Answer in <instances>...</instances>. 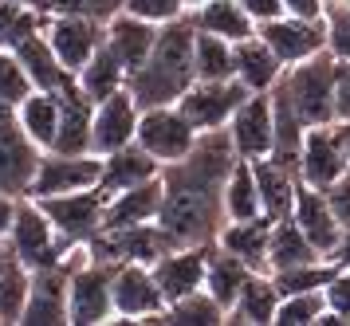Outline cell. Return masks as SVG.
I'll return each instance as SVG.
<instances>
[{
    "label": "cell",
    "instance_id": "cell-1",
    "mask_svg": "<svg viewBox=\"0 0 350 326\" xmlns=\"http://www.w3.org/2000/svg\"><path fill=\"white\" fill-rule=\"evenodd\" d=\"M237 165V146L228 126L205 130L181 161L161 165V213L158 224L177 248L185 244H217L224 228V181Z\"/></svg>",
    "mask_w": 350,
    "mask_h": 326
},
{
    "label": "cell",
    "instance_id": "cell-2",
    "mask_svg": "<svg viewBox=\"0 0 350 326\" xmlns=\"http://www.w3.org/2000/svg\"><path fill=\"white\" fill-rule=\"evenodd\" d=\"M193 40H197V24L193 12H181L174 20L158 24V40L146 63L126 79V91L138 98V107H174L181 94L197 83V67H193Z\"/></svg>",
    "mask_w": 350,
    "mask_h": 326
},
{
    "label": "cell",
    "instance_id": "cell-3",
    "mask_svg": "<svg viewBox=\"0 0 350 326\" xmlns=\"http://www.w3.org/2000/svg\"><path fill=\"white\" fill-rule=\"evenodd\" d=\"M334 83H338V59L331 51H319L311 59L284 67L280 83L271 87V98L280 107H287L311 130V126L338 122V114H334Z\"/></svg>",
    "mask_w": 350,
    "mask_h": 326
},
{
    "label": "cell",
    "instance_id": "cell-4",
    "mask_svg": "<svg viewBox=\"0 0 350 326\" xmlns=\"http://www.w3.org/2000/svg\"><path fill=\"white\" fill-rule=\"evenodd\" d=\"M8 244H12V252H16L32 271L51 267V264H64L71 252L83 248V244H71V240L51 224L48 213H44L40 201H32V197H20L16 220H12V232H8Z\"/></svg>",
    "mask_w": 350,
    "mask_h": 326
},
{
    "label": "cell",
    "instance_id": "cell-5",
    "mask_svg": "<svg viewBox=\"0 0 350 326\" xmlns=\"http://www.w3.org/2000/svg\"><path fill=\"white\" fill-rule=\"evenodd\" d=\"M114 267L111 260L83 256L71 271V291H67V323L98 326L114 318Z\"/></svg>",
    "mask_w": 350,
    "mask_h": 326
},
{
    "label": "cell",
    "instance_id": "cell-6",
    "mask_svg": "<svg viewBox=\"0 0 350 326\" xmlns=\"http://www.w3.org/2000/svg\"><path fill=\"white\" fill-rule=\"evenodd\" d=\"M40 157H44V146L20 126L16 110H0V193L28 197Z\"/></svg>",
    "mask_w": 350,
    "mask_h": 326
},
{
    "label": "cell",
    "instance_id": "cell-7",
    "mask_svg": "<svg viewBox=\"0 0 350 326\" xmlns=\"http://www.w3.org/2000/svg\"><path fill=\"white\" fill-rule=\"evenodd\" d=\"M32 201H40V208L48 213V220L71 244H83L87 248L103 232V217H107V201L111 197L98 185H91V189H75V193H59V197H32Z\"/></svg>",
    "mask_w": 350,
    "mask_h": 326
},
{
    "label": "cell",
    "instance_id": "cell-8",
    "mask_svg": "<svg viewBox=\"0 0 350 326\" xmlns=\"http://www.w3.org/2000/svg\"><path fill=\"white\" fill-rule=\"evenodd\" d=\"M87 248L71 252L64 264H51L32 271V287H28V303L20 323L24 326H64L67 323V291H71V271L79 264Z\"/></svg>",
    "mask_w": 350,
    "mask_h": 326
},
{
    "label": "cell",
    "instance_id": "cell-9",
    "mask_svg": "<svg viewBox=\"0 0 350 326\" xmlns=\"http://www.w3.org/2000/svg\"><path fill=\"white\" fill-rule=\"evenodd\" d=\"M248 94L252 91L240 79H197L189 91L177 98V107L197 126V134H205V130H221V126L232 122L237 107Z\"/></svg>",
    "mask_w": 350,
    "mask_h": 326
},
{
    "label": "cell",
    "instance_id": "cell-10",
    "mask_svg": "<svg viewBox=\"0 0 350 326\" xmlns=\"http://www.w3.org/2000/svg\"><path fill=\"white\" fill-rule=\"evenodd\" d=\"M197 126L181 114V107H150L142 110V118H138V134L134 141L142 146L146 154H154L161 165H170V161H181V157L189 154L193 146H197Z\"/></svg>",
    "mask_w": 350,
    "mask_h": 326
},
{
    "label": "cell",
    "instance_id": "cell-11",
    "mask_svg": "<svg viewBox=\"0 0 350 326\" xmlns=\"http://www.w3.org/2000/svg\"><path fill=\"white\" fill-rule=\"evenodd\" d=\"M44 36H48L55 59L64 63L71 75H79L83 67H87V59L107 40V24L103 20H91V16H79V12H48Z\"/></svg>",
    "mask_w": 350,
    "mask_h": 326
},
{
    "label": "cell",
    "instance_id": "cell-12",
    "mask_svg": "<svg viewBox=\"0 0 350 326\" xmlns=\"http://www.w3.org/2000/svg\"><path fill=\"white\" fill-rule=\"evenodd\" d=\"M299 181L311 189H331L342 173L350 169L347 157V141H342V122H327V126H311L303 134V150H299Z\"/></svg>",
    "mask_w": 350,
    "mask_h": 326
},
{
    "label": "cell",
    "instance_id": "cell-13",
    "mask_svg": "<svg viewBox=\"0 0 350 326\" xmlns=\"http://www.w3.org/2000/svg\"><path fill=\"white\" fill-rule=\"evenodd\" d=\"M170 248H177L165 236L158 220L150 224H134V228H103V232L87 244L91 256L111 260V264H154L158 256H165Z\"/></svg>",
    "mask_w": 350,
    "mask_h": 326
},
{
    "label": "cell",
    "instance_id": "cell-14",
    "mask_svg": "<svg viewBox=\"0 0 350 326\" xmlns=\"http://www.w3.org/2000/svg\"><path fill=\"white\" fill-rule=\"evenodd\" d=\"M161 311H165V295H161L150 264L114 267V318H122V323H154Z\"/></svg>",
    "mask_w": 350,
    "mask_h": 326
},
{
    "label": "cell",
    "instance_id": "cell-15",
    "mask_svg": "<svg viewBox=\"0 0 350 326\" xmlns=\"http://www.w3.org/2000/svg\"><path fill=\"white\" fill-rule=\"evenodd\" d=\"M98 177H103V157L98 154H55V150H44L28 197H59V193L91 189L98 185Z\"/></svg>",
    "mask_w": 350,
    "mask_h": 326
},
{
    "label": "cell",
    "instance_id": "cell-16",
    "mask_svg": "<svg viewBox=\"0 0 350 326\" xmlns=\"http://www.w3.org/2000/svg\"><path fill=\"white\" fill-rule=\"evenodd\" d=\"M256 31L268 40V47L280 55L284 67L327 51V16H323V20H307V16L284 12L280 20H268V24H260Z\"/></svg>",
    "mask_w": 350,
    "mask_h": 326
},
{
    "label": "cell",
    "instance_id": "cell-17",
    "mask_svg": "<svg viewBox=\"0 0 350 326\" xmlns=\"http://www.w3.org/2000/svg\"><path fill=\"white\" fill-rule=\"evenodd\" d=\"M228 138L237 146V157H268L275 146V107H271V91H256L237 107L232 122H228Z\"/></svg>",
    "mask_w": 350,
    "mask_h": 326
},
{
    "label": "cell",
    "instance_id": "cell-18",
    "mask_svg": "<svg viewBox=\"0 0 350 326\" xmlns=\"http://www.w3.org/2000/svg\"><path fill=\"white\" fill-rule=\"evenodd\" d=\"M138 118H142V107H138V98L122 87V91L107 94L103 103H95V130H91V150L98 157L114 154V150H122L134 141L138 134Z\"/></svg>",
    "mask_w": 350,
    "mask_h": 326
},
{
    "label": "cell",
    "instance_id": "cell-19",
    "mask_svg": "<svg viewBox=\"0 0 350 326\" xmlns=\"http://www.w3.org/2000/svg\"><path fill=\"white\" fill-rule=\"evenodd\" d=\"M208 252H213V244H185V248H170L165 256H158V260L150 264L165 303H174V299H181V295H193V291L205 287Z\"/></svg>",
    "mask_w": 350,
    "mask_h": 326
},
{
    "label": "cell",
    "instance_id": "cell-20",
    "mask_svg": "<svg viewBox=\"0 0 350 326\" xmlns=\"http://www.w3.org/2000/svg\"><path fill=\"white\" fill-rule=\"evenodd\" d=\"M91 130H95V98L79 83H71L67 91H59V130H55L51 150L55 154H95Z\"/></svg>",
    "mask_w": 350,
    "mask_h": 326
},
{
    "label": "cell",
    "instance_id": "cell-21",
    "mask_svg": "<svg viewBox=\"0 0 350 326\" xmlns=\"http://www.w3.org/2000/svg\"><path fill=\"white\" fill-rule=\"evenodd\" d=\"M291 220L303 228V236L315 244L327 260H331V252L338 248V240H342V224L334 217L331 201H327V193L323 189H311L299 181V193H295V208H291Z\"/></svg>",
    "mask_w": 350,
    "mask_h": 326
},
{
    "label": "cell",
    "instance_id": "cell-22",
    "mask_svg": "<svg viewBox=\"0 0 350 326\" xmlns=\"http://www.w3.org/2000/svg\"><path fill=\"white\" fill-rule=\"evenodd\" d=\"M154 40H158V24H150V20H142V16H134L122 8V12H114L107 20V40L103 44L122 59L126 75H134L146 63V55L154 51Z\"/></svg>",
    "mask_w": 350,
    "mask_h": 326
},
{
    "label": "cell",
    "instance_id": "cell-23",
    "mask_svg": "<svg viewBox=\"0 0 350 326\" xmlns=\"http://www.w3.org/2000/svg\"><path fill=\"white\" fill-rule=\"evenodd\" d=\"M271 217H252V220H224L217 232V248L232 252L237 260L252 267V271H268V244H271Z\"/></svg>",
    "mask_w": 350,
    "mask_h": 326
},
{
    "label": "cell",
    "instance_id": "cell-24",
    "mask_svg": "<svg viewBox=\"0 0 350 326\" xmlns=\"http://www.w3.org/2000/svg\"><path fill=\"white\" fill-rule=\"evenodd\" d=\"M232 75L248 87V91H271L275 83H280V75H284V63H280V55L268 47V40L256 31V36H248V40H240V44H232Z\"/></svg>",
    "mask_w": 350,
    "mask_h": 326
},
{
    "label": "cell",
    "instance_id": "cell-25",
    "mask_svg": "<svg viewBox=\"0 0 350 326\" xmlns=\"http://www.w3.org/2000/svg\"><path fill=\"white\" fill-rule=\"evenodd\" d=\"M252 169H256V185H260V208H264V217H271V220L291 217L295 193H299V173L291 169V165H284V161H275V157H256Z\"/></svg>",
    "mask_w": 350,
    "mask_h": 326
},
{
    "label": "cell",
    "instance_id": "cell-26",
    "mask_svg": "<svg viewBox=\"0 0 350 326\" xmlns=\"http://www.w3.org/2000/svg\"><path fill=\"white\" fill-rule=\"evenodd\" d=\"M161 173V161L154 154H146L138 141H130L122 150H114V154L103 157V177H98V189L114 197V193H122V189H134L150 181V177H158Z\"/></svg>",
    "mask_w": 350,
    "mask_h": 326
},
{
    "label": "cell",
    "instance_id": "cell-27",
    "mask_svg": "<svg viewBox=\"0 0 350 326\" xmlns=\"http://www.w3.org/2000/svg\"><path fill=\"white\" fill-rule=\"evenodd\" d=\"M161 213V173L150 177L142 185L122 189L107 201V217H103V228H134V224H150L158 220Z\"/></svg>",
    "mask_w": 350,
    "mask_h": 326
},
{
    "label": "cell",
    "instance_id": "cell-28",
    "mask_svg": "<svg viewBox=\"0 0 350 326\" xmlns=\"http://www.w3.org/2000/svg\"><path fill=\"white\" fill-rule=\"evenodd\" d=\"M315 260H327L323 252L303 236V228L291 217L275 220L271 224V244H268V275L271 271H287V267H303L315 264Z\"/></svg>",
    "mask_w": 350,
    "mask_h": 326
},
{
    "label": "cell",
    "instance_id": "cell-29",
    "mask_svg": "<svg viewBox=\"0 0 350 326\" xmlns=\"http://www.w3.org/2000/svg\"><path fill=\"white\" fill-rule=\"evenodd\" d=\"M193 24L201 31H213V36L228 40V44H240V40L256 36V20L244 12L240 0H205V4H197Z\"/></svg>",
    "mask_w": 350,
    "mask_h": 326
},
{
    "label": "cell",
    "instance_id": "cell-30",
    "mask_svg": "<svg viewBox=\"0 0 350 326\" xmlns=\"http://www.w3.org/2000/svg\"><path fill=\"white\" fill-rule=\"evenodd\" d=\"M275 307H280V287L268 271H256L252 280L240 287L237 303L228 307V323H248V326H264L275 323Z\"/></svg>",
    "mask_w": 350,
    "mask_h": 326
},
{
    "label": "cell",
    "instance_id": "cell-31",
    "mask_svg": "<svg viewBox=\"0 0 350 326\" xmlns=\"http://www.w3.org/2000/svg\"><path fill=\"white\" fill-rule=\"evenodd\" d=\"M32 287V267L20 260L8 240H0V323H20Z\"/></svg>",
    "mask_w": 350,
    "mask_h": 326
},
{
    "label": "cell",
    "instance_id": "cell-32",
    "mask_svg": "<svg viewBox=\"0 0 350 326\" xmlns=\"http://www.w3.org/2000/svg\"><path fill=\"white\" fill-rule=\"evenodd\" d=\"M252 275H256V271L244 264V260H237L232 252H224V248L213 244V252H208V267H205V291L221 303L224 311L237 303L240 287L252 280Z\"/></svg>",
    "mask_w": 350,
    "mask_h": 326
},
{
    "label": "cell",
    "instance_id": "cell-33",
    "mask_svg": "<svg viewBox=\"0 0 350 326\" xmlns=\"http://www.w3.org/2000/svg\"><path fill=\"white\" fill-rule=\"evenodd\" d=\"M224 217L228 220L264 217V208H260V185H256V169H252L248 157H237V165L228 169V181H224Z\"/></svg>",
    "mask_w": 350,
    "mask_h": 326
},
{
    "label": "cell",
    "instance_id": "cell-34",
    "mask_svg": "<svg viewBox=\"0 0 350 326\" xmlns=\"http://www.w3.org/2000/svg\"><path fill=\"white\" fill-rule=\"evenodd\" d=\"M154 323L158 326H217V323H228V311L201 287L193 295H181L174 303H165V311Z\"/></svg>",
    "mask_w": 350,
    "mask_h": 326
},
{
    "label": "cell",
    "instance_id": "cell-35",
    "mask_svg": "<svg viewBox=\"0 0 350 326\" xmlns=\"http://www.w3.org/2000/svg\"><path fill=\"white\" fill-rule=\"evenodd\" d=\"M126 79H130V75H126V67H122V59H118L111 47L103 44L95 55L87 59V67L75 75V83H79L83 91L95 98V103H103L107 94L122 91V87H126Z\"/></svg>",
    "mask_w": 350,
    "mask_h": 326
},
{
    "label": "cell",
    "instance_id": "cell-36",
    "mask_svg": "<svg viewBox=\"0 0 350 326\" xmlns=\"http://www.w3.org/2000/svg\"><path fill=\"white\" fill-rule=\"evenodd\" d=\"M16 118H20V126L44 146V150H51L55 130H59V94L55 91H32L16 107Z\"/></svg>",
    "mask_w": 350,
    "mask_h": 326
},
{
    "label": "cell",
    "instance_id": "cell-37",
    "mask_svg": "<svg viewBox=\"0 0 350 326\" xmlns=\"http://www.w3.org/2000/svg\"><path fill=\"white\" fill-rule=\"evenodd\" d=\"M48 12H40L32 4H20V0H0V47L16 51L28 36L44 28Z\"/></svg>",
    "mask_w": 350,
    "mask_h": 326
},
{
    "label": "cell",
    "instance_id": "cell-38",
    "mask_svg": "<svg viewBox=\"0 0 350 326\" xmlns=\"http://www.w3.org/2000/svg\"><path fill=\"white\" fill-rule=\"evenodd\" d=\"M193 67H197V79H237L232 71V44L213 36V31L197 28V40H193Z\"/></svg>",
    "mask_w": 350,
    "mask_h": 326
},
{
    "label": "cell",
    "instance_id": "cell-39",
    "mask_svg": "<svg viewBox=\"0 0 350 326\" xmlns=\"http://www.w3.org/2000/svg\"><path fill=\"white\" fill-rule=\"evenodd\" d=\"M32 91H36V83L28 75V67L20 63V55L8 51V47H0V107L16 110Z\"/></svg>",
    "mask_w": 350,
    "mask_h": 326
},
{
    "label": "cell",
    "instance_id": "cell-40",
    "mask_svg": "<svg viewBox=\"0 0 350 326\" xmlns=\"http://www.w3.org/2000/svg\"><path fill=\"white\" fill-rule=\"evenodd\" d=\"M338 271L334 260H315V264L303 267H287V271H271V280L280 287V295H295V291H323L331 275Z\"/></svg>",
    "mask_w": 350,
    "mask_h": 326
},
{
    "label": "cell",
    "instance_id": "cell-41",
    "mask_svg": "<svg viewBox=\"0 0 350 326\" xmlns=\"http://www.w3.org/2000/svg\"><path fill=\"white\" fill-rule=\"evenodd\" d=\"M323 311H327L323 291H295V295H280L275 323L280 326H315Z\"/></svg>",
    "mask_w": 350,
    "mask_h": 326
},
{
    "label": "cell",
    "instance_id": "cell-42",
    "mask_svg": "<svg viewBox=\"0 0 350 326\" xmlns=\"http://www.w3.org/2000/svg\"><path fill=\"white\" fill-rule=\"evenodd\" d=\"M327 51L334 59H350V8L327 4Z\"/></svg>",
    "mask_w": 350,
    "mask_h": 326
},
{
    "label": "cell",
    "instance_id": "cell-43",
    "mask_svg": "<svg viewBox=\"0 0 350 326\" xmlns=\"http://www.w3.org/2000/svg\"><path fill=\"white\" fill-rule=\"evenodd\" d=\"M122 8L134 16H142V20H150V24H165V20H174V16L185 12L181 0H122Z\"/></svg>",
    "mask_w": 350,
    "mask_h": 326
},
{
    "label": "cell",
    "instance_id": "cell-44",
    "mask_svg": "<svg viewBox=\"0 0 350 326\" xmlns=\"http://www.w3.org/2000/svg\"><path fill=\"white\" fill-rule=\"evenodd\" d=\"M323 299H327V311H334L342 323H350V271H334L331 283L323 287Z\"/></svg>",
    "mask_w": 350,
    "mask_h": 326
},
{
    "label": "cell",
    "instance_id": "cell-45",
    "mask_svg": "<svg viewBox=\"0 0 350 326\" xmlns=\"http://www.w3.org/2000/svg\"><path fill=\"white\" fill-rule=\"evenodd\" d=\"M323 193H327V201H331L338 224H342V228H350V169L342 173L331 189H323Z\"/></svg>",
    "mask_w": 350,
    "mask_h": 326
},
{
    "label": "cell",
    "instance_id": "cell-46",
    "mask_svg": "<svg viewBox=\"0 0 350 326\" xmlns=\"http://www.w3.org/2000/svg\"><path fill=\"white\" fill-rule=\"evenodd\" d=\"M334 114H338V122H350V59H338V83H334Z\"/></svg>",
    "mask_w": 350,
    "mask_h": 326
},
{
    "label": "cell",
    "instance_id": "cell-47",
    "mask_svg": "<svg viewBox=\"0 0 350 326\" xmlns=\"http://www.w3.org/2000/svg\"><path fill=\"white\" fill-rule=\"evenodd\" d=\"M240 4H244V12L256 20V28H260V24H268V20H280V16L287 12L284 0H240Z\"/></svg>",
    "mask_w": 350,
    "mask_h": 326
},
{
    "label": "cell",
    "instance_id": "cell-48",
    "mask_svg": "<svg viewBox=\"0 0 350 326\" xmlns=\"http://www.w3.org/2000/svg\"><path fill=\"white\" fill-rule=\"evenodd\" d=\"M291 16H307V20H323L327 16V0H284Z\"/></svg>",
    "mask_w": 350,
    "mask_h": 326
},
{
    "label": "cell",
    "instance_id": "cell-49",
    "mask_svg": "<svg viewBox=\"0 0 350 326\" xmlns=\"http://www.w3.org/2000/svg\"><path fill=\"white\" fill-rule=\"evenodd\" d=\"M16 204H20V197H8V193H0V240H8V232H12Z\"/></svg>",
    "mask_w": 350,
    "mask_h": 326
},
{
    "label": "cell",
    "instance_id": "cell-50",
    "mask_svg": "<svg viewBox=\"0 0 350 326\" xmlns=\"http://www.w3.org/2000/svg\"><path fill=\"white\" fill-rule=\"evenodd\" d=\"M334 267H342V271H350V228H342V240H338V248L331 252Z\"/></svg>",
    "mask_w": 350,
    "mask_h": 326
},
{
    "label": "cell",
    "instance_id": "cell-51",
    "mask_svg": "<svg viewBox=\"0 0 350 326\" xmlns=\"http://www.w3.org/2000/svg\"><path fill=\"white\" fill-rule=\"evenodd\" d=\"M342 141H347V157H350V122H342Z\"/></svg>",
    "mask_w": 350,
    "mask_h": 326
},
{
    "label": "cell",
    "instance_id": "cell-52",
    "mask_svg": "<svg viewBox=\"0 0 350 326\" xmlns=\"http://www.w3.org/2000/svg\"><path fill=\"white\" fill-rule=\"evenodd\" d=\"M181 4H185V12H193V8H197V4H205V0H181Z\"/></svg>",
    "mask_w": 350,
    "mask_h": 326
},
{
    "label": "cell",
    "instance_id": "cell-53",
    "mask_svg": "<svg viewBox=\"0 0 350 326\" xmlns=\"http://www.w3.org/2000/svg\"><path fill=\"white\" fill-rule=\"evenodd\" d=\"M20 4H32V8H36V4H40V0H20Z\"/></svg>",
    "mask_w": 350,
    "mask_h": 326
},
{
    "label": "cell",
    "instance_id": "cell-54",
    "mask_svg": "<svg viewBox=\"0 0 350 326\" xmlns=\"http://www.w3.org/2000/svg\"><path fill=\"white\" fill-rule=\"evenodd\" d=\"M331 4H347V8H350V0H331Z\"/></svg>",
    "mask_w": 350,
    "mask_h": 326
},
{
    "label": "cell",
    "instance_id": "cell-55",
    "mask_svg": "<svg viewBox=\"0 0 350 326\" xmlns=\"http://www.w3.org/2000/svg\"><path fill=\"white\" fill-rule=\"evenodd\" d=\"M327 4H331V0H327Z\"/></svg>",
    "mask_w": 350,
    "mask_h": 326
},
{
    "label": "cell",
    "instance_id": "cell-56",
    "mask_svg": "<svg viewBox=\"0 0 350 326\" xmlns=\"http://www.w3.org/2000/svg\"><path fill=\"white\" fill-rule=\"evenodd\" d=\"M0 110H4V107H0Z\"/></svg>",
    "mask_w": 350,
    "mask_h": 326
}]
</instances>
